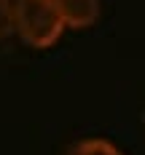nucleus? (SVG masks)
<instances>
[{
	"instance_id": "nucleus-1",
	"label": "nucleus",
	"mask_w": 145,
	"mask_h": 155,
	"mask_svg": "<svg viewBox=\"0 0 145 155\" xmlns=\"http://www.w3.org/2000/svg\"><path fill=\"white\" fill-rule=\"evenodd\" d=\"M67 30L57 0H14V32L32 48H51Z\"/></svg>"
},
{
	"instance_id": "nucleus-2",
	"label": "nucleus",
	"mask_w": 145,
	"mask_h": 155,
	"mask_svg": "<svg viewBox=\"0 0 145 155\" xmlns=\"http://www.w3.org/2000/svg\"><path fill=\"white\" fill-rule=\"evenodd\" d=\"M59 14L70 30H86L99 19V0H57Z\"/></svg>"
},
{
	"instance_id": "nucleus-3",
	"label": "nucleus",
	"mask_w": 145,
	"mask_h": 155,
	"mask_svg": "<svg viewBox=\"0 0 145 155\" xmlns=\"http://www.w3.org/2000/svg\"><path fill=\"white\" fill-rule=\"evenodd\" d=\"M67 155H124L110 139H102V137H86V139H78Z\"/></svg>"
},
{
	"instance_id": "nucleus-4",
	"label": "nucleus",
	"mask_w": 145,
	"mask_h": 155,
	"mask_svg": "<svg viewBox=\"0 0 145 155\" xmlns=\"http://www.w3.org/2000/svg\"><path fill=\"white\" fill-rule=\"evenodd\" d=\"M14 35V0H0V40Z\"/></svg>"
}]
</instances>
